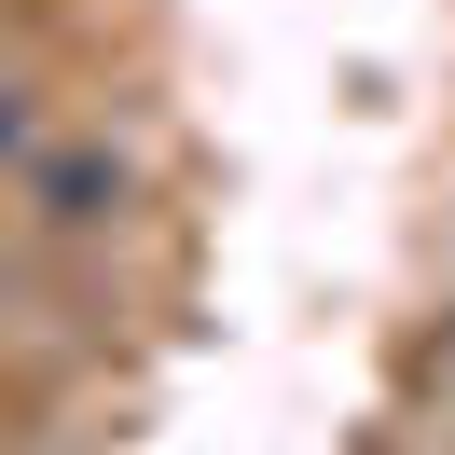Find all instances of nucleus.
I'll return each mask as SVG.
<instances>
[{
    "mask_svg": "<svg viewBox=\"0 0 455 455\" xmlns=\"http://www.w3.org/2000/svg\"><path fill=\"white\" fill-rule=\"evenodd\" d=\"M42 207H56V221H111V207H124V166H97V152H56V166H42Z\"/></svg>",
    "mask_w": 455,
    "mask_h": 455,
    "instance_id": "f257e3e1",
    "label": "nucleus"
},
{
    "mask_svg": "<svg viewBox=\"0 0 455 455\" xmlns=\"http://www.w3.org/2000/svg\"><path fill=\"white\" fill-rule=\"evenodd\" d=\"M28 152V84H0V166Z\"/></svg>",
    "mask_w": 455,
    "mask_h": 455,
    "instance_id": "f03ea898",
    "label": "nucleus"
}]
</instances>
